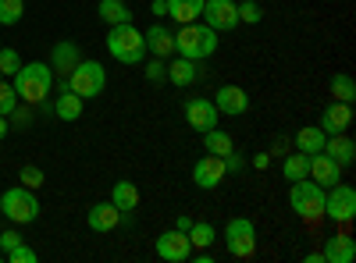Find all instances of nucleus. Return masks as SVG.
<instances>
[{
    "instance_id": "4",
    "label": "nucleus",
    "mask_w": 356,
    "mask_h": 263,
    "mask_svg": "<svg viewBox=\"0 0 356 263\" xmlns=\"http://www.w3.org/2000/svg\"><path fill=\"white\" fill-rule=\"evenodd\" d=\"M289 207L292 214L307 221V224H317L324 217V189L314 182V178H300V182H292L289 189Z\"/></svg>"
},
{
    "instance_id": "31",
    "label": "nucleus",
    "mask_w": 356,
    "mask_h": 263,
    "mask_svg": "<svg viewBox=\"0 0 356 263\" xmlns=\"http://www.w3.org/2000/svg\"><path fill=\"white\" fill-rule=\"evenodd\" d=\"M25 15V0H0V25H18Z\"/></svg>"
},
{
    "instance_id": "45",
    "label": "nucleus",
    "mask_w": 356,
    "mask_h": 263,
    "mask_svg": "<svg viewBox=\"0 0 356 263\" xmlns=\"http://www.w3.org/2000/svg\"><path fill=\"white\" fill-rule=\"evenodd\" d=\"M8 132H11V121H8V118H4V114H0V139H4V135H8Z\"/></svg>"
},
{
    "instance_id": "41",
    "label": "nucleus",
    "mask_w": 356,
    "mask_h": 263,
    "mask_svg": "<svg viewBox=\"0 0 356 263\" xmlns=\"http://www.w3.org/2000/svg\"><path fill=\"white\" fill-rule=\"evenodd\" d=\"M150 15L164 18V15H168V0H154V4H150Z\"/></svg>"
},
{
    "instance_id": "9",
    "label": "nucleus",
    "mask_w": 356,
    "mask_h": 263,
    "mask_svg": "<svg viewBox=\"0 0 356 263\" xmlns=\"http://www.w3.org/2000/svg\"><path fill=\"white\" fill-rule=\"evenodd\" d=\"M203 25H211L214 33H232L239 25V4L235 0H203Z\"/></svg>"
},
{
    "instance_id": "8",
    "label": "nucleus",
    "mask_w": 356,
    "mask_h": 263,
    "mask_svg": "<svg viewBox=\"0 0 356 263\" xmlns=\"http://www.w3.org/2000/svg\"><path fill=\"white\" fill-rule=\"evenodd\" d=\"M324 217L335 224H353L356 217V189L353 185H332L324 189Z\"/></svg>"
},
{
    "instance_id": "7",
    "label": "nucleus",
    "mask_w": 356,
    "mask_h": 263,
    "mask_svg": "<svg viewBox=\"0 0 356 263\" xmlns=\"http://www.w3.org/2000/svg\"><path fill=\"white\" fill-rule=\"evenodd\" d=\"M225 246L235 260H250L257 253V228L250 217H232L225 224Z\"/></svg>"
},
{
    "instance_id": "30",
    "label": "nucleus",
    "mask_w": 356,
    "mask_h": 263,
    "mask_svg": "<svg viewBox=\"0 0 356 263\" xmlns=\"http://www.w3.org/2000/svg\"><path fill=\"white\" fill-rule=\"evenodd\" d=\"M186 235H189L193 249H211V246L218 242V231H214V224H207V221H193V228L186 231Z\"/></svg>"
},
{
    "instance_id": "44",
    "label": "nucleus",
    "mask_w": 356,
    "mask_h": 263,
    "mask_svg": "<svg viewBox=\"0 0 356 263\" xmlns=\"http://www.w3.org/2000/svg\"><path fill=\"white\" fill-rule=\"evenodd\" d=\"M193 260H196V263H214V256H211V253H207V249H200V253H196Z\"/></svg>"
},
{
    "instance_id": "24",
    "label": "nucleus",
    "mask_w": 356,
    "mask_h": 263,
    "mask_svg": "<svg viewBox=\"0 0 356 263\" xmlns=\"http://www.w3.org/2000/svg\"><path fill=\"white\" fill-rule=\"evenodd\" d=\"M324 139H328V135H324V128H321V125H307V128L296 132L292 146H296L300 153H321V150H324Z\"/></svg>"
},
{
    "instance_id": "29",
    "label": "nucleus",
    "mask_w": 356,
    "mask_h": 263,
    "mask_svg": "<svg viewBox=\"0 0 356 263\" xmlns=\"http://www.w3.org/2000/svg\"><path fill=\"white\" fill-rule=\"evenodd\" d=\"M328 90H332V96H335L339 103H353V100H356V82H353V75H346V71H335V75H332Z\"/></svg>"
},
{
    "instance_id": "25",
    "label": "nucleus",
    "mask_w": 356,
    "mask_h": 263,
    "mask_svg": "<svg viewBox=\"0 0 356 263\" xmlns=\"http://www.w3.org/2000/svg\"><path fill=\"white\" fill-rule=\"evenodd\" d=\"M97 15H100L104 25H125V22H132V8L125 4V0H100Z\"/></svg>"
},
{
    "instance_id": "21",
    "label": "nucleus",
    "mask_w": 356,
    "mask_h": 263,
    "mask_svg": "<svg viewBox=\"0 0 356 263\" xmlns=\"http://www.w3.org/2000/svg\"><path fill=\"white\" fill-rule=\"evenodd\" d=\"M196 78H200V68H196V61H189V57H175V61L168 65V82L178 85V90L193 85Z\"/></svg>"
},
{
    "instance_id": "34",
    "label": "nucleus",
    "mask_w": 356,
    "mask_h": 263,
    "mask_svg": "<svg viewBox=\"0 0 356 263\" xmlns=\"http://www.w3.org/2000/svg\"><path fill=\"white\" fill-rule=\"evenodd\" d=\"M18 107V93H15V85H8L4 78H0V114H4V118H8V114Z\"/></svg>"
},
{
    "instance_id": "18",
    "label": "nucleus",
    "mask_w": 356,
    "mask_h": 263,
    "mask_svg": "<svg viewBox=\"0 0 356 263\" xmlns=\"http://www.w3.org/2000/svg\"><path fill=\"white\" fill-rule=\"evenodd\" d=\"M118 224H122V210L114 207V203H97V207H89V228L100 231V235H107V231H114Z\"/></svg>"
},
{
    "instance_id": "46",
    "label": "nucleus",
    "mask_w": 356,
    "mask_h": 263,
    "mask_svg": "<svg viewBox=\"0 0 356 263\" xmlns=\"http://www.w3.org/2000/svg\"><path fill=\"white\" fill-rule=\"evenodd\" d=\"M275 4H278V0H275Z\"/></svg>"
},
{
    "instance_id": "1",
    "label": "nucleus",
    "mask_w": 356,
    "mask_h": 263,
    "mask_svg": "<svg viewBox=\"0 0 356 263\" xmlns=\"http://www.w3.org/2000/svg\"><path fill=\"white\" fill-rule=\"evenodd\" d=\"M221 43V33H214L211 25H200L189 22L175 33V53L178 57H189V61H203V57H214Z\"/></svg>"
},
{
    "instance_id": "23",
    "label": "nucleus",
    "mask_w": 356,
    "mask_h": 263,
    "mask_svg": "<svg viewBox=\"0 0 356 263\" xmlns=\"http://www.w3.org/2000/svg\"><path fill=\"white\" fill-rule=\"evenodd\" d=\"M111 203H114L122 214H136V207H139V189H136V182H114Z\"/></svg>"
},
{
    "instance_id": "6",
    "label": "nucleus",
    "mask_w": 356,
    "mask_h": 263,
    "mask_svg": "<svg viewBox=\"0 0 356 263\" xmlns=\"http://www.w3.org/2000/svg\"><path fill=\"white\" fill-rule=\"evenodd\" d=\"M68 90L79 93L82 100H93L107 90V68L100 61H79L68 75Z\"/></svg>"
},
{
    "instance_id": "15",
    "label": "nucleus",
    "mask_w": 356,
    "mask_h": 263,
    "mask_svg": "<svg viewBox=\"0 0 356 263\" xmlns=\"http://www.w3.org/2000/svg\"><path fill=\"white\" fill-rule=\"evenodd\" d=\"M317 125L324 128V135L349 132V125H353V103H339V100H332L328 107H324V114H321V121H317Z\"/></svg>"
},
{
    "instance_id": "32",
    "label": "nucleus",
    "mask_w": 356,
    "mask_h": 263,
    "mask_svg": "<svg viewBox=\"0 0 356 263\" xmlns=\"http://www.w3.org/2000/svg\"><path fill=\"white\" fill-rule=\"evenodd\" d=\"M22 68V57L11 46H0V75H15Z\"/></svg>"
},
{
    "instance_id": "36",
    "label": "nucleus",
    "mask_w": 356,
    "mask_h": 263,
    "mask_svg": "<svg viewBox=\"0 0 356 263\" xmlns=\"http://www.w3.org/2000/svg\"><path fill=\"white\" fill-rule=\"evenodd\" d=\"M264 18V11H260V4L257 0H243L239 4V22H246V25H257Z\"/></svg>"
},
{
    "instance_id": "47",
    "label": "nucleus",
    "mask_w": 356,
    "mask_h": 263,
    "mask_svg": "<svg viewBox=\"0 0 356 263\" xmlns=\"http://www.w3.org/2000/svg\"><path fill=\"white\" fill-rule=\"evenodd\" d=\"M0 78H4V75H0Z\"/></svg>"
},
{
    "instance_id": "27",
    "label": "nucleus",
    "mask_w": 356,
    "mask_h": 263,
    "mask_svg": "<svg viewBox=\"0 0 356 263\" xmlns=\"http://www.w3.org/2000/svg\"><path fill=\"white\" fill-rule=\"evenodd\" d=\"M203 150H207V153H214V157H228V153L235 150V142H232L228 132L211 128V132H203Z\"/></svg>"
},
{
    "instance_id": "16",
    "label": "nucleus",
    "mask_w": 356,
    "mask_h": 263,
    "mask_svg": "<svg viewBox=\"0 0 356 263\" xmlns=\"http://www.w3.org/2000/svg\"><path fill=\"white\" fill-rule=\"evenodd\" d=\"M321 256H324V263H353V260H356V242H353V235H332V239H324Z\"/></svg>"
},
{
    "instance_id": "12",
    "label": "nucleus",
    "mask_w": 356,
    "mask_h": 263,
    "mask_svg": "<svg viewBox=\"0 0 356 263\" xmlns=\"http://www.w3.org/2000/svg\"><path fill=\"white\" fill-rule=\"evenodd\" d=\"M218 118H221V114H218V107H214V100H189L186 103V121H189V128L193 132H211V128H218Z\"/></svg>"
},
{
    "instance_id": "35",
    "label": "nucleus",
    "mask_w": 356,
    "mask_h": 263,
    "mask_svg": "<svg viewBox=\"0 0 356 263\" xmlns=\"http://www.w3.org/2000/svg\"><path fill=\"white\" fill-rule=\"evenodd\" d=\"M18 178H22L25 189H40V185H43V171H40L36 164H22V174H18Z\"/></svg>"
},
{
    "instance_id": "26",
    "label": "nucleus",
    "mask_w": 356,
    "mask_h": 263,
    "mask_svg": "<svg viewBox=\"0 0 356 263\" xmlns=\"http://www.w3.org/2000/svg\"><path fill=\"white\" fill-rule=\"evenodd\" d=\"M203 15V0H168V18H175L178 25L200 22Z\"/></svg>"
},
{
    "instance_id": "22",
    "label": "nucleus",
    "mask_w": 356,
    "mask_h": 263,
    "mask_svg": "<svg viewBox=\"0 0 356 263\" xmlns=\"http://www.w3.org/2000/svg\"><path fill=\"white\" fill-rule=\"evenodd\" d=\"M82 110H86V100H82L79 93H72V90H61V96L54 100V114H57L61 121H79Z\"/></svg>"
},
{
    "instance_id": "42",
    "label": "nucleus",
    "mask_w": 356,
    "mask_h": 263,
    "mask_svg": "<svg viewBox=\"0 0 356 263\" xmlns=\"http://www.w3.org/2000/svg\"><path fill=\"white\" fill-rule=\"evenodd\" d=\"M267 164H271V157H267V153H257V157H253V167H257V171H264Z\"/></svg>"
},
{
    "instance_id": "19",
    "label": "nucleus",
    "mask_w": 356,
    "mask_h": 263,
    "mask_svg": "<svg viewBox=\"0 0 356 263\" xmlns=\"http://www.w3.org/2000/svg\"><path fill=\"white\" fill-rule=\"evenodd\" d=\"M324 153H328L339 167H349L353 160H356V142L346 135V132H339V135H328L324 139Z\"/></svg>"
},
{
    "instance_id": "20",
    "label": "nucleus",
    "mask_w": 356,
    "mask_h": 263,
    "mask_svg": "<svg viewBox=\"0 0 356 263\" xmlns=\"http://www.w3.org/2000/svg\"><path fill=\"white\" fill-rule=\"evenodd\" d=\"M143 40H146V53L161 57V61H168V57L175 53V36L168 33L164 25H154V28H146V33H143Z\"/></svg>"
},
{
    "instance_id": "5",
    "label": "nucleus",
    "mask_w": 356,
    "mask_h": 263,
    "mask_svg": "<svg viewBox=\"0 0 356 263\" xmlns=\"http://www.w3.org/2000/svg\"><path fill=\"white\" fill-rule=\"evenodd\" d=\"M0 214H4L11 224H33L40 217V199H36V189H25V185H15L0 196Z\"/></svg>"
},
{
    "instance_id": "11",
    "label": "nucleus",
    "mask_w": 356,
    "mask_h": 263,
    "mask_svg": "<svg viewBox=\"0 0 356 263\" xmlns=\"http://www.w3.org/2000/svg\"><path fill=\"white\" fill-rule=\"evenodd\" d=\"M225 157H214V153H207V157H200L196 164H193V182H196V189H218L221 182H225Z\"/></svg>"
},
{
    "instance_id": "37",
    "label": "nucleus",
    "mask_w": 356,
    "mask_h": 263,
    "mask_svg": "<svg viewBox=\"0 0 356 263\" xmlns=\"http://www.w3.org/2000/svg\"><path fill=\"white\" fill-rule=\"evenodd\" d=\"M8 118H11V128H29V125H33V110H29V107H15Z\"/></svg>"
},
{
    "instance_id": "3",
    "label": "nucleus",
    "mask_w": 356,
    "mask_h": 263,
    "mask_svg": "<svg viewBox=\"0 0 356 263\" xmlns=\"http://www.w3.org/2000/svg\"><path fill=\"white\" fill-rule=\"evenodd\" d=\"M107 50L114 61H122V65H143V57H146V40L143 33L125 22V25H111V33H107Z\"/></svg>"
},
{
    "instance_id": "40",
    "label": "nucleus",
    "mask_w": 356,
    "mask_h": 263,
    "mask_svg": "<svg viewBox=\"0 0 356 263\" xmlns=\"http://www.w3.org/2000/svg\"><path fill=\"white\" fill-rule=\"evenodd\" d=\"M18 242H22L18 231H4V235H0V246H4V253H8V249H15Z\"/></svg>"
},
{
    "instance_id": "38",
    "label": "nucleus",
    "mask_w": 356,
    "mask_h": 263,
    "mask_svg": "<svg viewBox=\"0 0 356 263\" xmlns=\"http://www.w3.org/2000/svg\"><path fill=\"white\" fill-rule=\"evenodd\" d=\"M146 78H150V82H164L168 78V65L161 61V57H154V61L146 65Z\"/></svg>"
},
{
    "instance_id": "17",
    "label": "nucleus",
    "mask_w": 356,
    "mask_h": 263,
    "mask_svg": "<svg viewBox=\"0 0 356 263\" xmlns=\"http://www.w3.org/2000/svg\"><path fill=\"white\" fill-rule=\"evenodd\" d=\"M79 61H82V57H79V46H75L72 40H57V43H54V50H50V68H54V71H61V75L68 78Z\"/></svg>"
},
{
    "instance_id": "2",
    "label": "nucleus",
    "mask_w": 356,
    "mask_h": 263,
    "mask_svg": "<svg viewBox=\"0 0 356 263\" xmlns=\"http://www.w3.org/2000/svg\"><path fill=\"white\" fill-rule=\"evenodd\" d=\"M50 85H54V68L43 65V61L22 65V68L15 71V93H18L22 103H29V107H40V103L50 96Z\"/></svg>"
},
{
    "instance_id": "43",
    "label": "nucleus",
    "mask_w": 356,
    "mask_h": 263,
    "mask_svg": "<svg viewBox=\"0 0 356 263\" xmlns=\"http://www.w3.org/2000/svg\"><path fill=\"white\" fill-rule=\"evenodd\" d=\"M175 228H178V231H189V228H193V217H186V214H182V217L175 221Z\"/></svg>"
},
{
    "instance_id": "10",
    "label": "nucleus",
    "mask_w": 356,
    "mask_h": 263,
    "mask_svg": "<svg viewBox=\"0 0 356 263\" xmlns=\"http://www.w3.org/2000/svg\"><path fill=\"white\" fill-rule=\"evenodd\" d=\"M157 256L168 260V263H186V260L193 256V242H189V235H186V231H178V228L164 231V235L157 239Z\"/></svg>"
},
{
    "instance_id": "13",
    "label": "nucleus",
    "mask_w": 356,
    "mask_h": 263,
    "mask_svg": "<svg viewBox=\"0 0 356 263\" xmlns=\"http://www.w3.org/2000/svg\"><path fill=\"white\" fill-rule=\"evenodd\" d=\"M307 178H314L321 189H332V185H339L342 182V167L328 157V153H310V167H307Z\"/></svg>"
},
{
    "instance_id": "33",
    "label": "nucleus",
    "mask_w": 356,
    "mask_h": 263,
    "mask_svg": "<svg viewBox=\"0 0 356 263\" xmlns=\"http://www.w3.org/2000/svg\"><path fill=\"white\" fill-rule=\"evenodd\" d=\"M4 260H8V263H36V260H40V253H36V249H29L25 242H18L15 249H8V253H4Z\"/></svg>"
},
{
    "instance_id": "28",
    "label": "nucleus",
    "mask_w": 356,
    "mask_h": 263,
    "mask_svg": "<svg viewBox=\"0 0 356 263\" xmlns=\"http://www.w3.org/2000/svg\"><path fill=\"white\" fill-rule=\"evenodd\" d=\"M307 167H310V153H289L285 157V164H282V178L285 182H300V178H307Z\"/></svg>"
},
{
    "instance_id": "48",
    "label": "nucleus",
    "mask_w": 356,
    "mask_h": 263,
    "mask_svg": "<svg viewBox=\"0 0 356 263\" xmlns=\"http://www.w3.org/2000/svg\"><path fill=\"white\" fill-rule=\"evenodd\" d=\"M0 217H4V214H0Z\"/></svg>"
},
{
    "instance_id": "39",
    "label": "nucleus",
    "mask_w": 356,
    "mask_h": 263,
    "mask_svg": "<svg viewBox=\"0 0 356 263\" xmlns=\"http://www.w3.org/2000/svg\"><path fill=\"white\" fill-rule=\"evenodd\" d=\"M225 171H228V174H239V171H246V160H243L239 153L232 150V153L225 157Z\"/></svg>"
},
{
    "instance_id": "14",
    "label": "nucleus",
    "mask_w": 356,
    "mask_h": 263,
    "mask_svg": "<svg viewBox=\"0 0 356 263\" xmlns=\"http://www.w3.org/2000/svg\"><path fill=\"white\" fill-rule=\"evenodd\" d=\"M214 107H218V114H228V118H243L250 110V96L243 85H221L214 93Z\"/></svg>"
}]
</instances>
